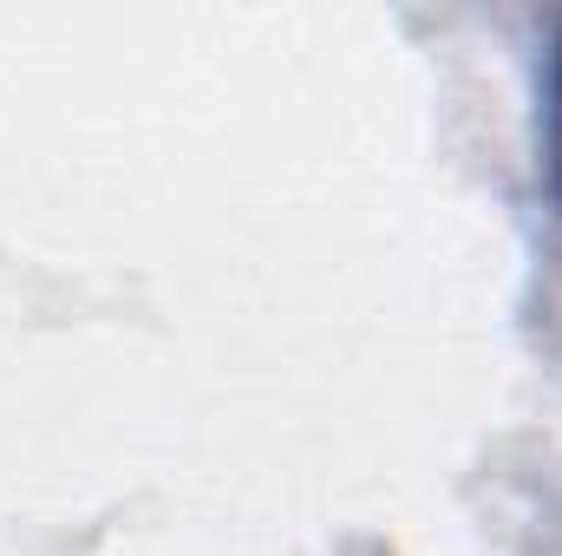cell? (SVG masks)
Here are the masks:
<instances>
[{"instance_id": "1", "label": "cell", "mask_w": 562, "mask_h": 556, "mask_svg": "<svg viewBox=\"0 0 562 556\" xmlns=\"http://www.w3.org/2000/svg\"><path fill=\"white\" fill-rule=\"evenodd\" d=\"M550 105H557V164H562V59H557V92H550Z\"/></svg>"}]
</instances>
